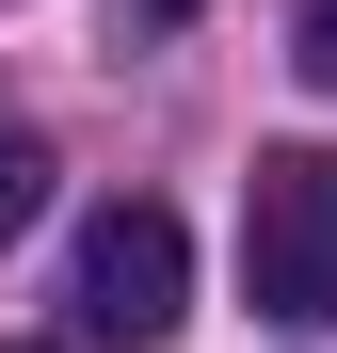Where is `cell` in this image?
<instances>
[{
	"mask_svg": "<svg viewBox=\"0 0 337 353\" xmlns=\"http://www.w3.org/2000/svg\"><path fill=\"white\" fill-rule=\"evenodd\" d=\"M193 17V0H112V32H177Z\"/></svg>",
	"mask_w": 337,
	"mask_h": 353,
	"instance_id": "cell-5",
	"label": "cell"
},
{
	"mask_svg": "<svg viewBox=\"0 0 337 353\" xmlns=\"http://www.w3.org/2000/svg\"><path fill=\"white\" fill-rule=\"evenodd\" d=\"M32 209H48V145H32V129H0V241H17Z\"/></svg>",
	"mask_w": 337,
	"mask_h": 353,
	"instance_id": "cell-3",
	"label": "cell"
},
{
	"mask_svg": "<svg viewBox=\"0 0 337 353\" xmlns=\"http://www.w3.org/2000/svg\"><path fill=\"white\" fill-rule=\"evenodd\" d=\"M289 65H305V81L337 97V0H305V17H289Z\"/></svg>",
	"mask_w": 337,
	"mask_h": 353,
	"instance_id": "cell-4",
	"label": "cell"
},
{
	"mask_svg": "<svg viewBox=\"0 0 337 353\" xmlns=\"http://www.w3.org/2000/svg\"><path fill=\"white\" fill-rule=\"evenodd\" d=\"M241 289H257V321H289V337L337 321V145H273L241 176Z\"/></svg>",
	"mask_w": 337,
	"mask_h": 353,
	"instance_id": "cell-1",
	"label": "cell"
},
{
	"mask_svg": "<svg viewBox=\"0 0 337 353\" xmlns=\"http://www.w3.org/2000/svg\"><path fill=\"white\" fill-rule=\"evenodd\" d=\"M65 305L112 337V353H161V337H177V305H193V225L177 209H96L81 225V289H65Z\"/></svg>",
	"mask_w": 337,
	"mask_h": 353,
	"instance_id": "cell-2",
	"label": "cell"
}]
</instances>
